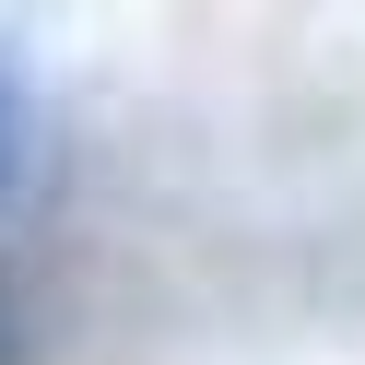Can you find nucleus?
I'll return each mask as SVG.
<instances>
[{"instance_id":"f257e3e1","label":"nucleus","mask_w":365,"mask_h":365,"mask_svg":"<svg viewBox=\"0 0 365 365\" xmlns=\"http://www.w3.org/2000/svg\"><path fill=\"white\" fill-rule=\"evenodd\" d=\"M24 177H36V118H24V95L0 83V212L24 200Z\"/></svg>"}]
</instances>
